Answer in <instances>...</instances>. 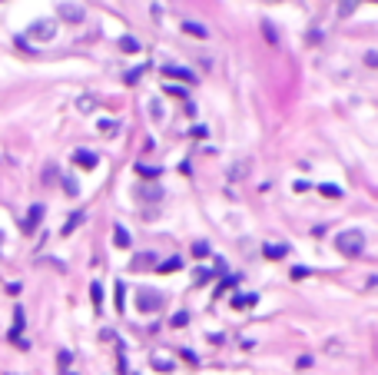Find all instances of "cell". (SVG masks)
Listing matches in <instances>:
<instances>
[{"instance_id":"ba28073f","label":"cell","mask_w":378,"mask_h":375,"mask_svg":"<svg viewBox=\"0 0 378 375\" xmlns=\"http://www.w3.org/2000/svg\"><path fill=\"white\" fill-rule=\"evenodd\" d=\"M182 30L193 33V37H199V40H203V37H209V30H206L203 24H182Z\"/></svg>"},{"instance_id":"4fadbf2b","label":"cell","mask_w":378,"mask_h":375,"mask_svg":"<svg viewBox=\"0 0 378 375\" xmlns=\"http://www.w3.org/2000/svg\"><path fill=\"white\" fill-rule=\"evenodd\" d=\"M90 295H93V305L100 309V302H103V289L96 286V282H93V289H90Z\"/></svg>"},{"instance_id":"d6986e66","label":"cell","mask_w":378,"mask_h":375,"mask_svg":"<svg viewBox=\"0 0 378 375\" xmlns=\"http://www.w3.org/2000/svg\"><path fill=\"white\" fill-rule=\"evenodd\" d=\"M193 253H196V256H206V253H209V246H206V242H196V246H193Z\"/></svg>"},{"instance_id":"9a60e30c","label":"cell","mask_w":378,"mask_h":375,"mask_svg":"<svg viewBox=\"0 0 378 375\" xmlns=\"http://www.w3.org/2000/svg\"><path fill=\"white\" fill-rule=\"evenodd\" d=\"M322 193H325V196H332V200H335V196H342L339 186H322Z\"/></svg>"},{"instance_id":"8fae6325","label":"cell","mask_w":378,"mask_h":375,"mask_svg":"<svg viewBox=\"0 0 378 375\" xmlns=\"http://www.w3.org/2000/svg\"><path fill=\"white\" fill-rule=\"evenodd\" d=\"M262 33H266V40H269V43H276V40H279V37H276V27L269 24V20L262 24Z\"/></svg>"},{"instance_id":"5b68a950","label":"cell","mask_w":378,"mask_h":375,"mask_svg":"<svg viewBox=\"0 0 378 375\" xmlns=\"http://www.w3.org/2000/svg\"><path fill=\"white\" fill-rule=\"evenodd\" d=\"M73 160H77L83 169H93V166H96V153H90V150H77V153H73Z\"/></svg>"},{"instance_id":"7c38bea8","label":"cell","mask_w":378,"mask_h":375,"mask_svg":"<svg viewBox=\"0 0 378 375\" xmlns=\"http://www.w3.org/2000/svg\"><path fill=\"white\" fill-rule=\"evenodd\" d=\"M80 223H83V213H77V216H73V219H70V223L63 226V236H67V232H73V229H77Z\"/></svg>"},{"instance_id":"2e32d148","label":"cell","mask_w":378,"mask_h":375,"mask_svg":"<svg viewBox=\"0 0 378 375\" xmlns=\"http://www.w3.org/2000/svg\"><path fill=\"white\" fill-rule=\"evenodd\" d=\"M159 269H163V272H169V269H179V259H166V263L159 266Z\"/></svg>"},{"instance_id":"44dd1931","label":"cell","mask_w":378,"mask_h":375,"mask_svg":"<svg viewBox=\"0 0 378 375\" xmlns=\"http://www.w3.org/2000/svg\"><path fill=\"white\" fill-rule=\"evenodd\" d=\"M365 60H368V67H378V53H365Z\"/></svg>"},{"instance_id":"277c9868","label":"cell","mask_w":378,"mask_h":375,"mask_svg":"<svg viewBox=\"0 0 378 375\" xmlns=\"http://www.w3.org/2000/svg\"><path fill=\"white\" fill-rule=\"evenodd\" d=\"M140 309L143 312H156L159 309V295L156 292H140Z\"/></svg>"},{"instance_id":"9c48e42d","label":"cell","mask_w":378,"mask_h":375,"mask_svg":"<svg viewBox=\"0 0 378 375\" xmlns=\"http://www.w3.org/2000/svg\"><path fill=\"white\" fill-rule=\"evenodd\" d=\"M166 77H179V80H193V73L189 70H179V67H163Z\"/></svg>"},{"instance_id":"30bf717a","label":"cell","mask_w":378,"mask_h":375,"mask_svg":"<svg viewBox=\"0 0 378 375\" xmlns=\"http://www.w3.org/2000/svg\"><path fill=\"white\" fill-rule=\"evenodd\" d=\"M266 256H269V259H282V256H285V246H282V242H279V246H276V242H269V246H266Z\"/></svg>"},{"instance_id":"5bb4252c","label":"cell","mask_w":378,"mask_h":375,"mask_svg":"<svg viewBox=\"0 0 378 375\" xmlns=\"http://www.w3.org/2000/svg\"><path fill=\"white\" fill-rule=\"evenodd\" d=\"M123 50H130V53H133V50H140V43H136L133 37H123Z\"/></svg>"},{"instance_id":"7a4b0ae2","label":"cell","mask_w":378,"mask_h":375,"mask_svg":"<svg viewBox=\"0 0 378 375\" xmlns=\"http://www.w3.org/2000/svg\"><path fill=\"white\" fill-rule=\"evenodd\" d=\"M53 33H56V24H53V20H37V24H30L27 37H33V40H40V43H47V40H53Z\"/></svg>"},{"instance_id":"ffe728a7","label":"cell","mask_w":378,"mask_h":375,"mask_svg":"<svg viewBox=\"0 0 378 375\" xmlns=\"http://www.w3.org/2000/svg\"><path fill=\"white\" fill-rule=\"evenodd\" d=\"M140 173H143V176H156L159 169H156V166H140Z\"/></svg>"},{"instance_id":"52a82bcc","label":"cell","mask_w":378,"mask_h":375,"mask_svg":"<svg viewBox=\"0 0 378 375\" xmlns=\"http://www.w3.org/2000/svg\"><path fill=\"white\" fill-rule=\"evenodd\" d=\"M113 242H116V246H123V249H126V246H130V232H126L123 226H116V229H113Z\"/></svg>"},{"instance_id":"8992f818","label":"cell","mask_w":378,"mask_h":375,"mask_svg":"<svg viewBox=\"0 0 378 375\" xmlns=\"http://www.w3.org/2000/svg\"><path fill=\"white\" fill-rule=\"evenodd\" d=\"M40 219H43V206H30V216L24 219V229H27V232H33Z\"/></svg>"},{"instance_id":"ac0fdd59","label":"cell","mask_w":378,"mask_h":375,"mask_svg":"<svg viewBox=\"0 0 378 375\" xmlns=\"http://www.w3.org/2000/svg\"><path fill=\"white\" fill-rule=\"evenodd\" d=\"M123 292H126V289L116 282V309H123Z\"/></svg>"},{"instance_id":"6da1fadb","label":"cell","mask_w":378,"mask_h":375,"mask_svg":"<svg viewBox=\"0 0 378 375\" xmlns=\"http://www.w3.org/2000/svg\"><path fill=\"white\" fill-rule=\"evenodd\" d=\"M335 249H339L342 256H348V259L362 256V249H365L362 232H358V229H345V232H339V236H335Z\"/></svg>"},{"instance_id":"e0dca14e","label":"cell","mask_w":378,"mask_h":375,"mask_svg":"<svg viewBox=\"0 0 378 375\" xmlns=\"http://www.w3.org/2000/svg\"><path fill=\"white\" fill-rule=\"evenodd\" d=\"M256 302V295H236V305H252Z\"/></svg>"},{"instance_id":"3957f363","label":"cell","mask_w":378,"mask_h":375,"mask_svg":"<svg viewBox=\"0 0 378 375\" xmlns=\"http://www.w3.org/2000/svg\"><path fill=\"white\" fill-rule=\"evenodd\" d=\"M83 7L80 4H60V20H67V24H80L83 20Z\"/></svg>"}]
</instances>
